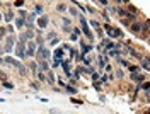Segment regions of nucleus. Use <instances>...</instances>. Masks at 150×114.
<instances>
[{
  "label": "nucleus",
  "instance_id": "1",
  "mask_svg": "<svg viewBox=\"0 0 150 114\" xmlns=\"http://www.w3.org/2000/svg\"><path fill=\"white\" fill-rule=\"evenodd\" d=\"M78 20H80V27H82L80 31H82V34H84L85 38L89 39V43L92 44V43H94V32L89 29V26H87V19H85L84 15H80V17H78Z\"/></svg>",
  "mask_w": 150,
  "mask_h": 114
},
{
  "label": "nucleus",
  "instance_id": "2",
  "mask_svg": "<svg viewBox=\"0 0 150 114\" xmlns=\"http://www.w3.org/2000/svg\"><path fill=\"white\" fill-rule=\"evenodd\" d=\"M36 56L39 58V61H41V60H44V61H46L48 58L51 56V51H50V49H48L46 46H38V51H36Z\"/></svg>",
  "mask_w": 150,
  "mask_h": 114
},
{
  "label": "nucleus",
  "instance_id": "3",
  "mask_svg": "<svg viewBox=\"0 0 150 114\" xmlns=\"http://www.w3.org/2000/svg\"><path fill=\"white\" fill-rule=\"evenodd\" d=\"M36 51H38L36 41H28V46H26V56H34Z\"/></svg>",
  "mask_w": 150,
  "mask_h": 114
},
{
  "label": "nucleus",
  "instance_id": "4",
  "mask_svg": "<svg viewBox=\"0 0 150 114\" xmlns=\"http://www.w3.org/2000/svg\"><path fill=\"white\" fill-rule=\"evenodd\" d=\"M142 26H143V20H135V22L130 26V31L133 32V34H136V36L140 38V34H142Z\"/></svg>",
  "mask_w": 150,
  "mask_h": 114
},
{
  "label": "nucleus",
  "instance_id": "5",
  "mask_svg": "<svg viewBox=\"0 0 150 114\" xmlns=\"http://www.w3.org/2000/svg\"><path fill=\"white\" fill-rule=\"evenodd\" d=\"M16 56L17 58H20V60H24L26 58V44H22V43H17L16 44Z\"/></svg>",
  "mask_w": 150,
  "mask_h": 114
},
{
  "label": "nucleus",
  "instance_id": "6",
  "mask_svg": "<svg viewBox=\"0 0 150 114\" xmlns=\"http://www.w3.org/2000/svg\"><path fill=\"white\" fill-rule=\"evenodd\" d=\"M62 29H63V31H65V32H72V20L68 19V17H63V19H62Z\"/></svg>",
  "mask_w": 150,
  "mask_h": 114
},
{
  "label": "nucleus",
  "instance_id": "7",
  "mask_svg": "<svg viewBox=\"0 0 150 114\" xmlns=\"http://www.w3.org/2000/svg\"><path fill=\"white\" fill-rule=\"evenodd\" d=\"M130 78L133 80V82H136V84H143V82H145V75H143V73H140V72H136V73H131Z\"/></svg>",
  "mask_w": 150,
  "mask_h": 114
},
{
  "label": "nucleus",
  "instance_id": "8",
  "mask_svg": "<svg viewBox=\"0 0 150 114\" xmlns=\"http://www.w3.org/2000/svg\"><path fill=\"white\" fill-rule=\"evenodd\" d=\"M48 22H50V17H46V15H41L39 19H38V27L39 29H44L48 26Z\"/></svg>",
  "mask_w": 150,
  "mask_h": 114
},
{
  "label": "nucleus",
  "instance_id": "9",
  "mask_svg": "<svg viewBox=\"0 0 150 114\" xmlns=\"http://www.w3.org/2000/svg\"><path fill=\"white\" fill-rule=\"evenodd\" d=\"M38 70H39V72H43V73H44V72H50V65H48V61L41 60V61L38 63Z\"/></svg>",
  "mask_w": 150,
  "mask_h": 114
},
{
  "label": "nucleus",
  "instance_id": "10",
  "mask_svg": "<svg viewBox=\"0 0 150 114\" xmlns=\"http://www.w3.org/2000/svg\"><path fill=\"white\" fill-rule=\"evenodd\" d=\"M4 61H5L7 65H12V67H16V68H19V65H20V61H17V60H14V58H10V56H7Z\"/></svg>",
  "mask_w": 150,
  "mask_h": 114
},
{
  "label": "nucleus",
  "instance_id": "11",
  "mask_svg": "<svg viewBox=\"0 0 150 114\" xmlns=\"http://www.w3.org/2000/svg\"><path fill=\"white\" fill-rule=\"evenodd\" d=\"M65 90H66V94L74 95V97L78 94V89H77V87H72V85H66V87H65Z\"/></svg>",
  "mask_w": 150,
  "mask_h": 114
},
{
  "label": "nucleus",
  "instance_id": "12",
  "mask_svg": "<svg viewBox=\"0 0 150 114\" xmlns=\"http://www.w3.org/2000/svg\"><path fill=\"white\" fill-rule=\"evenodd\" d=\"M63 53H65V51H63V48H58V49H55V55H53V56H55V60H60V61H62Z\"/></svg>",
  "mask_w": 150,
  "mask_h": 114
},
{
  "label": "nucleus",
  "instance_id": "13",
  "mask_svg": "<svg viewBox=\"0 0 150 114\" xmlns=\"http://www.w3.org/2000/svg\"><path fill=\"white\" fill-rule=\"evenodd\" d=\"M24 26H26V19H20V17H17V19H16V27H17V29H22Z\"/></svg>",
  "mask_w": 150,
  "mask_h": 114
},
{
  "label": "nucleus",
  "instance_id": "14",
  "mask_svg": "<svg viewBox=\"0 0 150 114\" xmlns=\"http://www.w3.org/2000/svg\"><path fill=\"white\" fill-rule=\"evenodd\" d=\"M48 82L51 84V85H55V82H56V78H55V73L53 72H48V78H46Z\"/></svg>",
  "mask_w": 150,
  "mask_h": 114
},
{
  "label": "nucleus",
  "instance_id": "15",
  "mask_svg": "<svg viewBox=\"0 0 150 114\" xmlns=\"http://www.w3.org/2000/svg\"><path fill=\"white\" fill-rule=\"evenodd\" d=\"M34 14L43 15V5H41V3H36V5H34Z\"/></svg>",
  "mask_w": 150,
  "mask_h": 114
},
{
  "label": "nucleus",
  "instance_id": "16",
  "mask_svg": "<svg viewBox=\"0 0 150 114\" xmlns=\"http://www.w3.org/2000/svg\"><path fill=\"white\" fill-rule=\"evenodd\" d=\"M4 19H5V22H7V24H9L10 20L14 19V14H12V10H9V12H7V14L4 15Z\"/></svg>",
  "mask_w": 150,
  "mask_h": 114
},
{
  "label": "nucleus",
  "instance_id": "17",
  "mask_svg": "<svg viewBox=\"0 0 150 114\" xmlns=\"http://www.w3.org/2000/svg\"><path fill=\"white\" fill-rule=\"evenodd\" d=\"M2 87H4V89H7V90H12V89H14L12 82H7V80H5V82H2Z\"/></svg>",
  "mask_w": 150,
  "mask_h": 114
},
{
  "label": "nucleus",
  "instance_id": "18",
  "mask_svg": "<svg viewBox=\"0 0 150 114\" xmlns=\"http://www.w3.org/2000/svg\"><path fill=\"white\" fill-rule=\"evenodd\" d=\"M36 44L38 46H44V38L43 36H36Z\"/></svg>",
  "mask_w": 150,
  "mask_h": 114
},
{
  "label": "nucleus",
  "instance_id": "19",
  "mask_svg": "<svg viewBox=\"0 0 150 114\" xmlns=\"http://www.w3.org/2000/svg\"><path fill=\"white\" fill-rule=\"evenodd\" d=\"M36 19V14H28V17H26V22L28 24H32V20Z\"/></svg>",
  "mask_w": 150,
  "mask_h": 114
},
{
  "label": "nucleus",
  "instance_id": "20",
  "mask_svg": "<svg viewBox=\"0 0 150 114\" xmlns=\"http://www.w3.org/2000/svg\"><path fill=\"white\" fill-rule=\"evenodd\" d=\"M19 72H20V75H22V77L28 75V68L24 67V65H19Z\"/></svg>",
  "mask_w": 150,
  "mask_h": 114
},
{
  "label": "nucleus",
  "instance_id": "21",
  "mask_svg": "<svg viewBox=\"0 0 150 114\" xmlns=\"http://www.w3.org/2000/svg\"><path fill=\"white\" fill-rule=\"evenodd\" d=\"M89 24H90V26H92L96 31H97V29H101V24H99L97 20H89Z\"/></svg>",
  "mask_w": 150,
  "mask_h": 114
},
{
  "label": "nucleus",
  "instance_id": "22",
  "mask_svg": "<svg viewBox=\"0 0 150 114\" xmlns=\"http://www.w3.org/2000/svg\"><path fill=\"white\" fill-rule=\"evenodd\" d=\"M56 10H58V12H65L66 10V3H58V5H56Z\"/></svg>",
  "mask_w": 150,
  "mask_h": 114
},
{
  "label": "nucleus",
  "instance_id": "23",
  "mask_svg": "<svg viewBox=\"0 0 150 114\" xmlns=\"http://www.w3.org/2000/svg\"><path fill=\"white\" fill-rule=\"evenodd\" d=\"M29 70H31L32 73H36V75H38V65H36V63H29Z\"/></svg>",
  "mask_w": 150,
  "mask_h": 114
},
{
  "label": "nucleus",
  "instance_id": "24",
  "mask_svg": "<svg viewBox=\"0 0 150 114\" xmlns=\"http://www.w3.org/2000/svg\"><path fill=\"white\" fill-rule=\"evenodd\" d=\"M16 43V38L14 36H7V46H12Z\"/></svg>",
  "mask_w": 150,
  "mask_h": 114
},
{
  "label": "nucleus",
  "instance_id": "25",
  "mask_svg": "<svg viewBox=\"0 0 150 114\" xmlns=\"http://www.w3.org/2000/svg\"><path fill=\"white\" fill-rule=\"evenodd\" d=\"M128 70H130L131 73H136V72L140 70V67H136V65H130V67H128Z\"/></svg>",
  "mask_w": 150,
  "mask_h": 114
},
{
  "label": "nucleus",
  "instance_id": "26",
  "mask_svg": "<svg viewBox=\"0 0 150 114\" xmlns=\"http://www.w3.org/2000/svg\"><path fill=\"white\" fill-rule=\"evenodd\" d=\"M72 102L77 104V106H82V104H84V101H82V99H77V97H72Z\"/></svg>",
  "mask_w": 150,
  "mask_h": 114
},
{
  "label": "nucleus",
  "instance_id": "27",
  "mask_svg": "<svg viewBox=\"0 0 150 114\" xmlns=\"http://www.w3.org/2000/svg\"><path fill=\"white\" fill-rule=\"evenodd\" d=\"M70 14H72L74 17H80V14H78V10H77V9H72V7H70Z\"/></svg>",
  "mask_w": 150,
  "mask_h": 114
},
{
  "label": "nucleus",
  "instance_id": "28",
  "mask_svg": "<svg viewBox=\"0 0 150 114\" xmlns=\"http://www.w3.org/2000/svg\"><path fill=\"white\" fill-rule=\"evenodd\" d=\"M38 78H39L41 82H44V80H46V77H44V73H43V72H38Z\"/></svg>",
  "mask_w": 150,
  "mask_h": 114
},
{
  "label": "nucleus",
  "instance_id": "29",
  "mask_svg": "<svg viewBox=\"0 0 150 114\" xmlns=\"http://www.w3.org/2000/svg\"><path fill=\"white\" fill-rule=\"evenodd\" d=\"M96 34H97L99 38L102 39V38H104V29H97V31H96Z\"/></svg>",
  "mask_w": 150,
  "mask_h": 114
},
{
  "label": "nucleus",
  "instance_id": "30",
  "mask_svg": "<svg viewBox=\"0 0 150 114\" xmlns=\"http://www.w3.org/2000/svg\"><path fill=\"white\" fill-rule=\"evenodd\" d=\"M120 63H121V67H124V68H128V67H130V65H128V61H126L124 58H121V60H120Z\"/></svg>",
  "mask_w": 150,
  "mask_h": 114
},
{
  "label": "nucleus",
  "instance_id": "31",
  "mask_svg": "<svg viewBox=\"0 0 150 114\" xmlns=\"http://www.w3.org/2000/svg\"><path fill=\"white\" fill-rule=\"evenodd\" d=\"M48 39H50V41H53V39L56 38V32H48V36H46Z\"/></svg>",
  "mask_w": 150,
  "mask_h": 114
},
{
  "label": "nucleus",
  "instance_id": "32",
  "mask_svg": "<svg viewBox=\"0 0 150 114\" xmlns=\"http://www.w3.org/2000/svg\"><path fill=\"white\" fill-rule=\"evenodd\" d=\"M26 38H28V41H29V39H32V38H34V32H32V31H28V32H26Z\"/></svg>",
  "mask_w": 150,
  "mask_h": 114
},
{
  "label": "nucleus",
  "instance_id": "33",
  "mask_svg": "<svg viewBox=\"0 0 150 114\" xmlns=\"http://www.w3.org/2000/svg\"><path fill=\"white\" fill-rule=\"evenodd\" d=\"M90 78H92L94 82H97V80H99V78H101V77H99V73H96V72H94L92 75H90Z\"/></svg>",
  "mask_w": 150,
  "mask_h": 114
},
{
  "label": "nucleus",
  "instance_id": "34",
  "mask_svg": "<svg viewBox=\"0 0 150 114\" xmlns=\"http://www.w3.org/2000/svg\"><path fill=\"white\" fill-rule=\"evenodd\" d=\"M72 32H74V34H77V36H80V34H82V31H80L78 27H74V29H72Z\"/></svg>",
  "mask_w": 150,
  "mask_h": 114
},
{
  "label": "nucleus",
  "instance_id": "35",
  "mask_svg": "<svg viewBox=\"0 0 150 114\" xmlns=\"http://www.w3.org/2000/svg\"><path fill=\"white\" fill-rule=\"evenodd\" d=\"M70 41H78V36L74 34V32H70Z\"/></svg>",
  "mask_w": 150,
  "mask_h": 114
},
{
  "label": "nucleus",
  "instance_id": "36",
  "mask_svg": "<svg viewBox=\"0 0 150 114\" xmlns=\"http://www.w3.org/2000/svg\"><path fill=\"white\" fill-rule=\"evenodd\" d=\"M108 80H109V78H108V75H101V78H99V82H101V84L108 82Z\"/></svg>",
  "mask_w": 150,
  "mask_h": 114
},
{
  "label": "nucleus",
  "instance_id": "37",
  "mask_svg": "<svg viewBox=\"0 0 150 114\" xmlns=\"http://www.w3.org/2000/svg\"><path fill=\"white\" fill-rule=\"evenodd\" d=\"M50 114H62V111H60V109H55V107H53V109H50Z\"/></svg>",
  "mask_w": 150,
  "mask_h": 114
},
{
  "label": "nucleus",
  "instance_id": "38",
  "mask_svg": "<svg viewBox=\"0 0 150 114\" xmlns=\"http://www.w3.org/2000/svg\"><path fill=\"white\" fill-rule=\"evenodd\" d=\"M58 43H60V39H58V38H55L53 41H50V46H55V44H58Z\"/></svg>",
  "mask_w": 150,
  "mask_h": 114
},
{
  "label": "nucleus",
  "instance_id": "39",
  "mask_svg": "<svg viewBox=\"0 0 150 114\" xmlns=\"http://www.w3.org/2000/svg\"><path fill=\"white\" fill-rule=\"evenodd\" d=\"M14 5H16V7H22L24 2H22V0H17V2H14Z\"/></svg>",
  "mask_w": 150,
  "mask_h": 114
},
{
  "label": "nucleus",
  "instance_id": "40",
  "mask_svg": "<svg viewBox=\"0 0 150 114\" xmlns=\"http://www.w3.org/2000/svg\"><path fill=\"white\" fill-rule=\"evenodd\" d=\"M94 89L96 90H101V82H94Z\"/></svg>",
  "mask_w": 150,
  "mask_h": 114
},
{
  "label": "nucleus",
  "instance_id": "41",
  "mask_svg": "<svg viewBox=\"0 0 150 114\" xmlns=\"http://www.w3.org/2000/svg\"><path fill=\"white\" fill-rule=\"evenodd\" d=\"M116 77H118V78H123L124 75H123V72H121V70H116Z\"/></svg>",
  "mask_w": 150,
  "mask_h": 114
},
{
  "label": "nucleus",
  "instance_id": "42",
  "mask_svg": "<svg viewBox=\"0 0 150 114\" xmlns=\"http://www.w3.org/2000/svg\"><path fill=\"white\" fill-rule=\"evenodd\" d=\"M31 87H32L34 90H39V84H36V82H32V84H31Z\"/></svg>",
  "mask_w": 150,
  "mask_h": 114
},
{
  "label": "nucleus",
  "instance_id": "43",
  "mask_svg": "<svg viewBox=\"0 0 150 114\" xmlns=\"http://www.w3.org/2000/svg\"><path fill=\"white\" fill-rule=\"evenodd\" d=\"M4 49H5V53H12V46H7V44H5Z\"/></svg>",
  "mask_w": 150,
  "mask_h": 114
},
{
  "label": "nucleus",
  "instance_id": "44",
  "mask_svg": "<svg viewBox=\"0 0 150 114\" xmlns=\"http://www.w3.org/2000/svg\"><path fill=\"white\" fill-rule=\"evenodd\" d=\"M145 99H147V102H148V104H150V90H148V92H147V94H145Z\"/></svg>",
  "mask_w": 150,
  "mask_h": 114
},
{
  "label": "nucleus",
  "instance_id": "45",
  "mask_svg": "<svg viewBox=\"0 0 150 114\" xmlns=\"http://www.w3.org/2000/svg\"><path fill=\"white\" fill-rule=\"evenodd\" d=\"M5 77H7V73H4V72H0V78H2L4 82H5Z\"/></svg>",
  "mask_w": 150,
  "mask_h": 114
},
{
  "label": "nucleus",
  "instance_id": "46",
  "mask_svg": "<svg viewBox=\"0 0 150 114\" xmlns=\"http://www.w3.org/2000/svg\"><path fill=\"white\" fill-rule=\"evenodd\" d=\"M58 84H60V85L63 87V89H65V87H66V84H65V82H63V80H62V78H60V82H58Z\"/></svg>",
  "mask_w": 150,
  "mask_h": 114
},
{
  "label": "nucleus",
  "instance_id": "47",
  "mask_svg": "<svg viewBox=\"0 0 150 114\" xmlns=\"http://www.w3.org/2000/svg\"><path fill=\"white\" fill-rule=\"evenodd\" d=\"M145 24H147V27H150V19H147V20H145Z\"/></svg>",
  "mask_w": 150,
  "mask_h": 114
},
{
  "label": "nucleus",
  "instance_id": "48",
  "mask_svg": "<svg viewBox=\"0 0 150 114\" xmlns=\"http://www.w3.org/2000/svg\"><path fill=\"white\" fill-rule=\"evenodd\" d=\"M2 63H5V61H4V60H2V58H0V65H2Z\"/></svg>",
  "mask_w": 150,
  "mask_h": 114
},
{
  "label": "nucleus",
  "instance_id": "49",
  "mask_svg": "<svg viewBox=\"0 0 150 114\" xmlns=\"http://www.w3.org/2000/svg\"><path fill=\"white\" fill-rule=\"evenodd\" d=\"M0 20H2V15H0Z\"/></svg>",
  "mask_w": 150,
  "mask_h": 114
},
{
  "label": "nucleus",
  "instance_id": "50",
  "mask_svg": "<svg viewBox=\"0 0 150 114\" xmlns=\"http://www.w3.org/2000/svg\"><path fill=\"white\" fill-rule=\"evenodd\" d=\"M0 7H2V3H0Z\"/></svg>",
  "mask_w": 150,
  "mask_h": 114
},
{
  "label": "nucleus",
  "instance_id": "51",
  "mask_svg": "<svg viewBox=\"0 0 150 114\" xmlns=\"http://www.w3.org/2000/svg\"><path fill=\"white\" fill-rule=\"evenodd\" d=\"M0 85H2V84H0Z\"/></svg>",
  "mask_w": 150,
  "mask_h": 114
}]
</instances>
